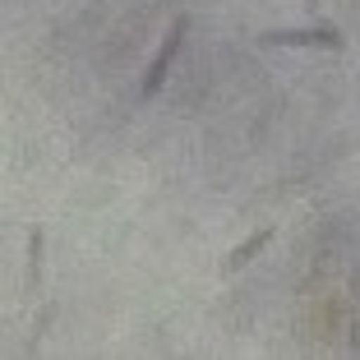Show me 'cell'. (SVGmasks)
Masks as SVG:
<instances>
[{
  "label": "cell",
  "mask_w": 360,
  "mask_h": 360,
  "mask_svg": "<svg viewBox=\"0 0 360 360\" xmlns=\"http://www.w3.org/2000/svg\"><path fill=\"white\" fill-rule=\"evenodd\" d=\"M259 46H286V51H347L338 23H314V28H268L255 37Z\"/></svg>",
  "instance_id": "1"
},
{
  "label": "cell",
  "mask_w": 360,
  "mask_h": 360,
  "mask_svg": "<svg viewBox=\"0 0 360 360\" xmlns=\"http://www.w3.org/2000/svg\"><path fill=\"white\" fill-rule=\"evenodd\" d=\"M185 32H190V14H176V23L167 28V37H162L158 56H153V65H148V75H143V84H139V97H143V102L162 93V84H167L171 65H176V56H180V46H185Z\"/></svg>",
  "instance_id": "2"
},
{
  "label": "cell",
  "mask_w": 360,
  "mask_h": 360,
  "mask_svg": "<svg viewBox=\"0 0 360 360\" xmlns=\"http://www.w3.org/2000/svg\"><path fill=\"white\" fill-rule=\"evenodd\" d=\"M273 236H277V226H259V231L250 236V240H240V245L231 250V255L222 259V273H240V268L250 264V259H259V255L268 250V245H273Z\"/></svg>",
  "instance_id": "3"
},
{
  "label": "cell",
  "mask_w": 360,
  "mask_h": 360,
  "mask_svg": "<svg viewBox=\"0 0 360 360\" xmlns=\"http://www.w3.org/2000/svg\"><path fill=\"white\" fill-rule=\"evenodd\" d=\"M42 245H46V236H42V226L28 236V286L37 291L42 286Z\"/></svg>",
  "instance_id": "4"
}]
</instances>
